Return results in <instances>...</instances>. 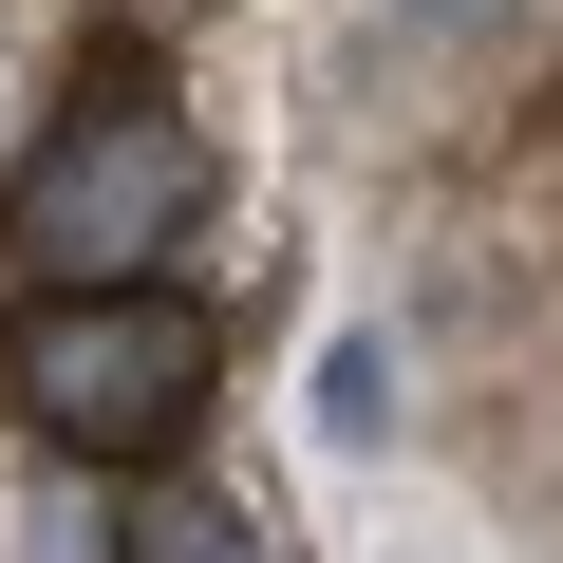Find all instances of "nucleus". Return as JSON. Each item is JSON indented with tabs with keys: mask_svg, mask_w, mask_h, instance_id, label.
Instances as JSON below:
<instances>
[{
	"mask_svg": "<svg viewBox=\"0 0 563 563\" xmlns=\"http://www.w3.org/2000/svg\"><path fill=\"white\" fill-rule=\"evenodd\" d=\"M207 376H225V339L188 282H20V320H0V395L57 470H169Z\"/></svg>",
	"mask_w": 563,
	"mask_h": 563,
	"instance_id": "obj_1",
	"label": "nucleus"
},
{
	"mask_svg": "<svg viewBox=\"0 0 563 563\" xmlns=\"http://www.w3.org/2000/svg\"><path fill=\"white\" fill-rule=\"evenodd\" d=\"M188 225H207V132L132 57H95V95L20 151V188H0V263L20 282H169Z\"/></svg>",
	"mask_w": 563,
	"mask_h": 563,
	"instance_id": "obj_2",
	"label": "nucleus"
},
{
	"mask_svg": "<svg viewBox=\"0 0 563 563\" xmlns=\"http://www.w3.org/2000/svg\"><path fill=\"white\" fill-rule=\"evenodd\" d=\"M113 563H282V526H263V507H225V488H188V470H132Z\"/></svg>",
	"mask_w": 563,
	"mask_h": 563,
	"instance_id": "obj_3",
	"label": "nucleus"
},
{
	"mask_svg": "<svg viewBox=\"0 0 563 563\" xmlns=\"http://www.w3.org/2000/svg\"><path fill=\"white\" fill-rule=\"evenodd\" d=\"M320 432H395V357H376V339L320 357Z\"/></svg>",
	"mask_w": 563,
	"mask_h": 563,
	"instance_id": "obj_4",
	"label": "nucleus"
},
{
	"mask_svg": "<svg viewBox=\"0 0 563 563\" xmlns=\"http://www.w3.org/2000/svg\"><path fill=\"white\" fill-rule=\"evenodd\" d=\"M413 20H432V38H470V20H507V0H413Z\"/></svg>",
	"mask_w": 563,
	"mask_h": 563,
	"instance_id": "obj_5",
	"label": "nucleus"
}]
</instances>
